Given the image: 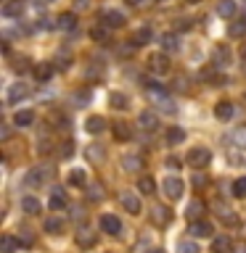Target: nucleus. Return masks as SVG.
<instances>
[{"label":"nucleus","mask_w":246,"mask_h":253,"mask_svg":"<svg viewBox=\"0 0 246 253\" xmlns=\"http://www.w3.org/2000/svg\"><path fill=\"white\" fill-rule=\"evenodd\" d=\"M148 100L154 103V106H159L162 111H167V114H175V103L170 98V92H167L159 82H154V79L148 82Z\"/></svg>","instance_id":"f257e3e1"},{"label":"nucleus","mask_w":246,"mask_h":253,"mask_svg":"<svg viewBox=\"0 0 246 253\" xmlns=\"http://www.w3.org/2000/svg\"><path fill=\"white\" fill-rule=\"evenodd\" d=\"M212 164V150L209 148H190V153H188V166L190 169H204V166H209Z\"/></svg>","instance_id":"f03ea898"},{"label":"nucleus","mask_w":246,"mask_h":253,"mask_svg":"<svg viewBox=\"0 0 246 253\" xmlns=\"http://www.w3.org/2000/svg\"><path fill=\"white\" fill-rule=\"evenodd\" d=\"M148 69L154 71V74H170V55L167 53L148 55Z\"/></svg>","instance_id":"7ed1b4c3"},{"label":"nucleus","mask_w":246,"mask_h":253,"mask_svg":"<svg viewBox=\"0 0 246 253\" xmlns=\"http://www.w3.org/2000/svg\"><path fill=\"white\" fill-rule=\"evenodd\" d=\"M162 190H164V195L170 198V201H178V198H183V190H185V185H183V179H178V177H167L164 185H162Z\"/></svg>","instance_id":"20e7f679"},{"label":"nucleus","mask_w":246,"mask_h":253,"mask_svg":"<svg viewBox=\"0 0 246 253\" xmlns=\"http://www.w3.org/2000/svg\"><path fill=\"white\" fill-rule=\"evenodd\" d=\"M51 177H53V171L48 169V166H35V169H29V174H27V185L37 187V185H43V182H48Z\"/></svg>","instance_id":"39448f33"},{"label":"nucleus","mask_w":246,"mask_h":253,"mask_svg":"<svg viewBox=\"0 0 246 253\" xmlns=\"http://www.w3.org/2000/svg\"><path fill=\"white\" fill-rule=\"evenodd\" d=\"M119 203H122L124 209H127V213H132V216H138V213L143 211V209H140L138 195H135V193H127V190H124L122 195H119Z\"/></svg>","instance_id":"423d86ee"},{"label":"nucleus","mask_w":246,"mask_h":253,"mask_svg":"<svg viewBox=\"0 0 246 253\" xmlns=\"http://www.w3.org/2000/svg\"><path fill=\"white\" fill-rule=\"evenodd\" d=\"M204 213H206V203L201 201V198H193V201L188 203V209H185V216H188V221L204 219Z\"/></svg>","instance_id":"0eeeda50"},{"label":"nucleus","mask_w":246,"mask_h":253,"mask_svg":"<svg viewBox=\"0 0 246 253\" xmlns=\"http://www.w3.org/2000/svg\"><path fill=\"white\" fill-rule=\"evenodd\" d=\"M101 21L106 24V27H111V29H119V27L124 24V13H122V11H114V8H109V11L101 13Z\"/></svg>","instance_id":"6e6552de"},{"label":"nucleus","mask_w":246,"mask_h":253,"mask_svg":"<svg viewBox=\"0 0 246 253\" xmlns=\"http://www.w3.org/2000/svg\"><path fill=\"white\" fill-rule=\"evenodd\" d=\"M214 213L222 219V224H225V227H236V224H238V216L228 209L225 203H214Z\"/></svg>","instance_id":"1a4fd4ad"},{"label":"nucleus","mask_w":246,"mask_h":253,"mask_svg":"<svg viewBox=\"0 0 246 253\" xmlns=\"http://www.w3.org/2000/svg\"><path fill=\"white\" fill-rule=\"evenodd\" d=\"M101 229L109 235H119L122 232V221H119L117 216H111V213H103L101 216Z\"/></svg>","instance_id":"9d476101"},{"label":"nucleus","mask_w":246,"mask_h":253,"mask_svg":"<svg viewBox=\"0 0 246 253\" xmlns=\"http://www.w3.org/2000/svg\"><path fill=\"white\" fill-rule=\"evenodd\" d=\"M188 232L193 235V237H209L212 235V224L206 219H196V221H190Z\"/></svg>","instance_id":"9b49d317"},{"label":"nucleus","mask_w":246,"mask_h":253,"mask_svg":"<svg viewBox=\"0 0 246 253\" xmlns=\"http://www.w3.org/2000/svg\"><path fill=\"white\" fill-rule=\"evenodd\" d=\"M151 219H154V224L164 227V224H170V221H172V211L164 209V206H154V209H151Z\"/></svg>","instance_id":"f8f14e48"},{"label":"nucleus","mask_w":246,"mask_h":253,"mask_svg":"<svg viewBox=\"0 0 246 253\" xmlns=\"http://www.w3.org/2000/svg\"><path fill=\"white\" fill-rule=\"evenodd\" d=\"M27 95H29V87L27 84H11V87H8V103H11V106L21 103Z\"/></svg>","instance_id":"ddd939ff"},{"label":"nucleus","mask_w":246,"mask_h":253,"mask_svg":"<svg viewBox=\"0 0 246 253\" xmlns=\"http://www.w3.org/2000/svg\"><path fill=\"white\" fill-rule=\"evenodd\" d=\"M212 253H233V240L228 235H217L212 240Z\"/></svg>","instance_id":"4468645a"},{"label":"nucleus","mask_w":246,"mask_h":253,"mask_svg":"<svg viewBox=\"0 0 246 253\" xmlns=\"http://www.w3.org/2000/svg\"><path fill=\"white\" fill-rule=\"evenodd\" d=\"M95 243H98V235H95L93 232V229H79V232H77V245H79V248H93V245Z\"/></svg>","instance_id":"2eb2a0df"},{"label":"nucleus","mask_w":246,"mask_h":253,"mask_svg":"<svg viewBox=\"0 0 246 253\" xmlns=\"http://www.w3.org/2000/svg\"><path fill=\"white\" fill-rule=\"evenodd\" d=\"M143 156H135V153H130V156H124L122 158V169L124 171H132V174H138L140 169H143Z\"/></svg>","instance_id":"dca6fc26"},{"label":"nucleus","mask_w":246,"mask_h":253,"mask_svg":"<svg viewBox=\"0 0 246 253\" xmlns=\"http://www.w3.org/2000/svg\"><path fill=\"white\" fill-rule=\"evenodd\" d=\"M214 114H217L220 122H228V119H233V114H236V106H233L230 100H220L217 106H214Z\"/></svg>","instance_id":"f3484780"},{"label":"nucleus","mask_w":246,"mask_h":253,"mask_svg":"<svg viewBox=\"0 0 246 253\" xmlns=\"http://www.w3.org/2000/svg\"><path fill=\"white\" fill-rule=\"evenodd\" d=\"M138 122H140V126H143L146 132H154L156 126H159V116L154 114V111H140Z\"/></svg>","instance_id":"a211bd4d"},{"label":"nucleus","mask_w":246,"mask_h":253,"mask_svg":"<svg viewBox=\"0 0 246 253\" xmlns=\"http://www.w3.org/2000/svg\"><path fill=\"white\" fill-rule=\"evenodd\" d=\"M24 13V0H5L3 5V16L5 19H16V16Z\"/></svg>","instance_id":"6ab92c4d"},{"label":"nucleus","mask_w":246,"mask_h":253,"mask_svg":"<svg viewBox=\"0 0 246 253\" xmlns=\"http://www.w3.org/2000/svg\"><path fill=\"white\" fill-rule=\"evenodd\" d=\"M85 129L90 134H101L103 129H106V119H103V116H90L85 122Z\"/></svg>","instance_id":"aec40b11"},{"label":"nucleus","mask_w":246,"mask_h":253,"mask_svg":"<svg viewBox=\"0 0 246 253\" xmlns=\"http://www.w3.org/2000/svg\"><path fill=\"white\" fill-rule=\"evenodd\" d=\"M130 42H132V47H143V45H148V42H151V27H143V29H138V32L132 35Z\"/></svg>","instance_id":"412c9836"},{"label":"nucleus","mask_w":246,"mask_h":253,"mask_svg":"<svg viewBox=\"0 0 246 253\" xmlns=\"http://www.w3.org/2000/svg\"><path fill=\"white\" fill-rule=\"evenodd\" d=\"M32 71H35V79H37V82H48V79L53 77V66H51V63H37Z\"/></svg>","instance_id":"4be33fe9"},{"label":"nucleus","mask_w":246,"mask_h":253,"mask_svg":"<svg viewBox=\"0 0 246 253\" xmlns=\"http://www.w3.org/2000/svg\"><path fill=\"white\" fill-rule=\"evenodd\" d=\"M85 156L90 158L93 164H101L103 158H106V148H101V145H87V148H85Z\"/></svg>","instance_id":"5701e85b"},{"label":"nucleus","mask_w":246,"mask_h":253,"mask_svg":"<svg viewBox=\"0 0 246 253\" xmlns=\"http://www.w3.org/2000/svg\"><path fill=\"white\" fill-rule=\"evenodd\" d=\"M21 211L29 213V216H35V213H40V201H37V198H32V195L21 198Z\"/></svg>","instance_id":"b1692460"},{"label":"nucleus","mask_w":246,"mask_h":253,"mask_svg":"<svg viewBox=\"0 0 246 253\" xmlns=\"http://www.w3.org/2000/svg\"><path fill=\"white\" fill-rule=\"evenodd\" d=\"M56 27H59V29H74L77 27V16L74 13H61L59 16V19H56Z\"/></svg>","instance_id":"393cba45"},{"label":"nucleus","mask_w":246,"mask_h":253,"mask_svg":"<svg viewBox=\"0 0 246 253\" xmlns=\"http://www.w3.org/2000/svg\"><path fill=\"white\" fill-rule=\"evenodd\" d=\"M162 47H164V50H178V47H180V40H178V35H175V32H164V35H162Z\"/></svg>","instance_id":"a878e982"},{"label":"nucleus","mask_w":246,"mask_h":253,"mask_svg":"<svg viewBox=\"0 0 246 253\" xmlns=\"http://www.w3.org/2000/svg\"><path fill=\"white\" fill-rule=\"evenodd\" d=\"M236 11H238V8H236L233 0H220V3H217V13L225 16V19H233Z\"/></svg>","instance_id":"bb28decb"},{"label":"nucleus","mask_w":246,"mask_h":253,"mask_svg":"<svg viewBox=\"0 0 246 253\" xmlns=\"http://www.w3.org/2000/svg\"><path fill=\"white\" fill-rule=\"evenodd\" d=\"M111 132H114V137H117V140H122V142L132 137V129H130V126H127L124 122H117L114 126H111Z\"/></svg>","instance_id":"cd10ccee"},{"label":"nucleus","mask_w":246,"mask_h":253,"mask_svg":"<svg viewBox=\"0 0 246 253\" xmlns=\"http://www.w3.org/2000/svg\"><path fill=\"white\" fill-rule=\"evenodd\" d=\"M32 122H35V111H16V116H13L16 126H29Z\"/></svg>","instance_id":"c85d7f7f"},{"label":"nucleus","mask_w":246,"mask_h":253,"mask_svg":"<svg viewBox=\"0 0 246 253\" xmlns=\"http://www.w3.org/2000/svg\"><path fill=\"white\" fill-rule=\"evenodd\" d=\"M183 140H185V129H180V126H170L167 129V142L170 145H180Z\"/></svg>","instance_id":"c756f323"},{"label":"nucleus","mask_w":246,"mask_h":253,"mask_svg":"<svg viewBox=\"0 0 246 253\" xmlns=\"http://www.w3.org/2000/svg\"><path fill=\"white\" fill-rule=\"evenodd\" d=\"M109 103H111L117 111L130 108V100H127V95H122V92H111V95H109Z\"/></svg>","instance_id":"7c9ffc66"},{"label":"nucleus","mask_w":246,"mask_h":253,"mask_svg":"<svg viewBox=\"0 0 246 253\" xmlns=\"http://www.w3.org/2000/svg\"><path fill=\"white\" fill-rule=\"evenodd\" d=\"M16 248H19V240L11 235H3L0 237V253H16Z\"/></svg>","instance_id":"2f4dec72"},{"label":"nucleus","mask_w":246,"mask_h":253,"mask_svg":"<svg viewBox=\"0 0 246 253\" xmlns=\"http://www.w3.org/2000/svg\"><path fill=\"white\" fill-rule=\"evenodd\" d=\"M48 206H51L53 211H61L63 206H66V195H63V190H53L51 201H48Z\"/></svg>","instance_id":"473e14b6"},{"label":"nucleus","mask_w":246,"mask_h":253,"mask_svg":"<svg viewBox=\"0 0 246 253\" xmlns=\"http://www.w3.org/2000/svg\"><path fill=\"white\" fill-rule=\"evenodd\" d=\"M69 182H71V185H77V187H85L87 185V171L85 169H71Z\"/></svg>","instance_id":"72a5a7b5"},{"label":"nucleus","mask_w":246,"mask_h":253,"mask_svg":"<svg viewBox=\"0 0 246 253\" xmlns=\"http://www.w3.org/2000/svg\"><path fill=\"white\" fill-rule=\"evenodd\" d=\"M228 35H230V37H244V35H246V16H244V19H236L233 24H230Z\"/></svg>","instance_id":"f704fd0d"},{"label":"nucleus","mask_w":246,"mask_h":253,"mask_svg":"<svg viewBox=\"0 0 246 253\" xmlns=\"http://www.w3.org/2000/svg\"><path fill=\"white\" fill-rule=\"evenodd\" d=\"M214 63H217V66H228L230 63V50L225 45H220L217 50H214Z\"/></svg>","instance_id":"c9c22d12"},{"label":"nucleus","mask_w":246,"mask_h":253,"mask_svg":"<svg viewBox=\"0 0 246 253\" xmlns=\"http://www.w3.org/2000/svg\"><path fill=\"white\" fill-rule=\"evenodd\" d=\"M138 190H140L143 195H151V193L156 190V182H154V177H140V179H138Z\"/></svg>","instance_id":"e433bc0d"},{"label":"nucleus","mask_w":246,"mask_h":253,"mask_svg":"<svg viewBox=\"0 0 246 253\" xmlns=\"http://www.w3.org/2000/svg\"><path fill=\"white\" fill-rule=\"evenodd\" d=\"M230 140H233V145H236V148H246V124H244V126H238V129H233Z\"/></svg>","instance_id":"4c0bfd02"},{"label":"nucleus","mask_w":246,"mask_h":253,"mask_svg":"<svg viewBox=\"0 0 246 253\" xmlns=\"http://www.w3.org/2000/svg\"><path fill=\"white\" fill-rule=\"evenodd\" d=\"M109 29H111V27L101 24V27H95V29L90 32V37L95 40V42H109Z\"/></svg>","instance_id":"58836bf2"},{"label":"nucleus","mask_w":246,"mask_h":253,"mask_svg":"<svg viewBox=\"0 0 246 253\" xmlns=\"http://www.w3.org/2000/svg\"><path fill=\"white\" fill-rule=\"evenodd\" d=\"M45 232H51V235L63 232V221L61 219H45Z\"/></svg>","instance_id":"ea45409f"},{"label":"nucleus","mask_w":246,"mask_h":253,"mask_svg":"<svg viewBox=\"0 0 246 253\" xmlns=\"http://www.w3.org/2000/svg\"><path fill=\"white\" fill-rule=\"evenodd\" d=\"M16 240H19V245H24V248H32V245H35V235H32L29 229H21Z\"/></svg>","instance_id":"a19ab883"},{"label":"nucleus","mask_w":246,"mask_h":253,"mask_svg":"<svg viewBox=\"0 0 246 253\" xmlns=\"http://www.w3.org/2000/svg\"><path fill=\"white\" fill-rule=\"evenodd\" d=\"M178 253H201V251H198V245L193 240H180L178 243Z\"/></svg>","instance_id":"79ce46f5"},{"label":"nucleus","mask_w":246,"mask_h":253,"mask_svg":"<svg viewBox=\"0 0 246 253\" xmlns=\"http://www.w3.org/2000/svg\"><path fill=\"white\" fill-rule=\"evenodd\" d=\"M87 198H90V201H101V198H103V187L98 185V182L87 185Z\"/></svg>","instance_id":"37998d69"},{"label":"nucleus","mask_w":246,"mask_h":253,"mask_svg":"<svg viewBox=\"0 0 246 253\" xmlns=\"http://www.w3.org/2000/svg\"><path fill=\"white\" fill-rule=\"evenodd\" d=\"M233 195H236V198H246V177H241V179L233 182Z\"/></svg>","instance_id":"c03bdc74"},{"label":"nucleus","mask_w":246,"mask_h":253,"mask_svg":"<svg viewBox=\"0 0 246 253\" xmlns=\"http://www.w3.org/2000/svg\"><path fill=\"white\" fill-rule=\"evenodd\" d=\"M59 156L61 158H71V156H74V145H71V142H63L61 150H59Z\"/></svg>","instance_id":"a18cd8bd"},{"label":"nucleus","mask_w":246,"mask_h":253,"mask_svg":"<svg viewBox=\"0 0 246 253\" xmlns=\"http://www.w3.org/2000/svg\"><path fill=\"white\" fill-rule=\"evenodd\" d=\"M87 100H90V90H79V92L74 95V103H77V106H82V103H87Z\"/></svg>","instance_id":"49530a36"},{"label":"nucleus","mask_w":246,"mask_h":253,"mask_svg":"<svg viewBox=\"0 0 246 253\" xmlns=\"http://www.w3.org/2000/svg\"><path fill=\"white\" fill-rule=\"evenodd\" d=\"M164 166H167V169H170V171H178V169H180V161H178V158H175V156H170V158H167V161H164Z\"/></svg>","instance_id":"de8ad7c7"},{"label":"nucleus","mask_w":246,"mask_h":253,"mask_svg":"<svg viewBox=\"0 0 246 253\" xmlns=\"http://www.w3.org/2000/svg\"><path fill=\"white\" fill-rule=\"evenodd\" d=\"M69 63H71L69 55H59V63H56V69H69Z\"/></svg>","instance_id":"09e8293b"},{"label":"nucleus","mask_w":246,"mask_h":253,"mask_svg":"<svg viewBox=\"0 0 246 253\" xmlns=\"http://www.w3.org/2000/svg\"><path fill=\"white\" fill-rule=\"evenodd\" d=\"M13 69H16V71H27V69H29V61H27V58H21V61L13 66Z\"/></svg>","instance_id":"8fccbe9b"},{"label":"nucleus","mask_w":246,"mask_h":253,"mask_svg":"<svg viewBox=\"0 0 246 253\" xmlns=\"http://www.w3.org/2000/svg\"><path fill=\"white\" fill-rule=\"evenodd\" d=\"M193 185H196V187H206V177H201V174H196V177H193Z\"/></svg>","instance_id":"3c124183"},{"label":"nucleus","mask_w":246,"mask_h":253,"mask_svg":"<svg viewBox=\"0 0 246 253\" xmlns=\"http://www.w3.org/2000/svg\"><path fill=\"white\" fill-rule=\"evenodd\" d=\"M74 8H77V11H82V8L87 11V8H90V0H77V3H74Z\"/></svg>","instance_id":"603ef678"},{"label":"nucleus","mask_w":246,"mask_h":253,"mask_svg":"<svg viewBox=\"0 0 246 253\" xmlns=\"http://www.w3.org/2000/svg\"><path fill=\"white\" fill-rule=\"evenodd\" d=\"M175 87H178V90H188V84H185V77H178V84H175Z\"/></svg>","instance_id":"864d4df0"},{"label":"nucleus","mask_w":246,"mask_h":253,"mask_svg":"<svg viewBox=\"0 0 246 253\" xmlns=\"http://www.w3.org/2000/svg\"><path fill=\"white\" fill-rule=\"evenodd\" d=\"M188 27H190L188 19H180V21H178V29H188Z\"/></svg>","instance_id":"5fc2aeb1"},{"label":"nucleus","mask_w":246,"mask_h":253,"mask_svg":"<svg viewBox=\"0 0 246 253\" xmlns=\"http://www.w3.org/2000/svg\"><path fill=\"white\" fill-rule=\"evenodd\" d=\"M0 137H3V140H8V137H11V129H8L5 124H3V132H0Z\"/></svg>","instance_id":"6e6d98bb"},{"label":"nucleus","mask_w":246,"mask_h":253,"mask_svg":"<svg viewBox=\"0 0 246 253\" xmlns=\"http://www.w3.org/2000/svg\"><path fill=\"white\" fill-rule=\"evenodd\" d=\"M124 3H127V5H140L143 0H124Z\"/></svg>","instance_id":"4d7b16f0"},{"label":"nucleus","mask_w":246,"mask_h":253,"mask_svg":"<svg viewBox=\"0 0 246 253\" xmlns=\"http://www.w3.org/2000/svg\"><path fill=\"white\" fill-rule=\"evenodd\" d=\"M146 253H164L162 248H151V251H146Z\"/></svg>","instance_id":"13d9d810"},{"label":"nucleus","mask_w":246,"mask_h":253,"mask_svg":"<svg viewBox=\"0 0 246 253\" xmlns=\"http://www.w3.org/2000/svg\"><path fill=\"white\" fill-rule=\"evenodd\" d=\"M236 253H246V248H244V245H238V248H236Z\"/></svg>","instance_id":"bf43d9fd"},{"label":"nucleus","mask_w":246,"mask_h":253,"mask_svg":"<svg viewBox=\"0 0 246 253\" xmlns=\"http://www.w3.org/2000/svg\"><path fill=\"white\" fill-rule=\"evenodd\" d=\"M185 3H201V0H185Z\"/></svg>","instance_id":"052dcab7"},{"label":"nucleus","mask_w":246,"mask_h":253,"mask_svg":"<svg viewBox=\"0 0 246 253\" xmlns=\"http://www.w3.org/2000/svg\"><path fill=\"white\" fill-rule=\"evenodd\" d=\"M156 3H170V0H156Z\"/></svg>","instance_id":"680f3d73"},{"label":"nucleus","mask_w":246,"mask_h":253,"mask_svg":"<svg viewBox=\"0 0 246 253\" xmlns=\"http://www.w3.org/2000/svg\"><path fill=\"white\" fill-rule=\"evenodd\" d=\"M241 53H244V58H246V47H244V50H241Z\"/></svg>","instance_id":"e2e57ef3"}]
</instances>
